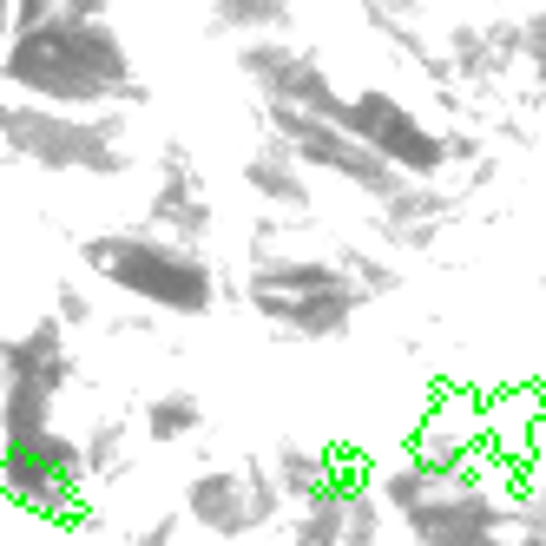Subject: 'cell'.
I'll use <instances>...</instances> for the list:
<instances>
[{
	"label": "cell",
	"instance_id": "6da1fadb",
	"mask_svg": "<svg viewBox=\"0 0 546 546\" xmlns=\"http://www.w3.org/2000/svg\"><path fill=\"white\" fill-rule=\"evenodd\" d=\"M191 415H198L191 402H158V408H152V435H185Z\"/></svg>",
	"mask_w": 546,
	"mask_h": 546
}]
</instances>
